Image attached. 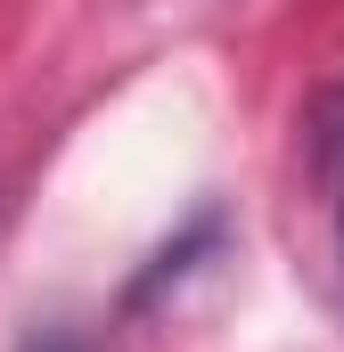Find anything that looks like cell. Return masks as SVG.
Masks as SVG:
<instances>
[{
  "label": "cell",
  "mask_w": 344,
  "mask_h": 352,
  "mask_svg": "<svg viewBox=\"0 0 344 352\" xmlns=\"http://www.w3.org/2000/svg\"><path fill=\"white\" fill-rule=\"evenodd\" d=\"M328 221H336V278H344V140H336V197H328Z\"/></svg>",
  "instance_id": "1"
},
{
  "label": "cell",
  "mask_w": 344,
  "mask_h": 352,
  "mask_svg": "<svg viewBox=\"0 0 344 352\" xmlns=\"http://www.w3.org/2000/svg\"><path fill=\"white\" fill-rule=\"evenodd\" d=\"M25 352H83V344H74V336H33Z\"/></svg>",
  "instance_id": "2"
}]
</instances>
